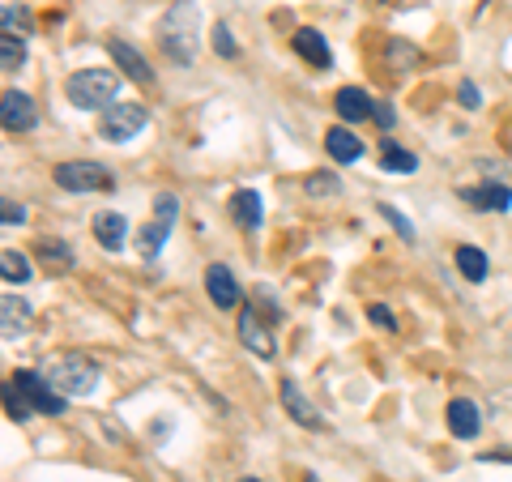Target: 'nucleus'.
<instances>
[{
  "label": "nucleus",
  "instance_id": "1",
  "mask_svg": "<svg viewBox=\"0 0 512 482\" xmlns=\"http://www.w3.org/2000/svg\"><path fill=\"white\" fill-rule=\"evenodd\" d=\"M197 30H201V9L192 0H175V5L163 13L158 22V47L171 64L180 69H192L197 64Z\"/></svg>",
  "mask_w": 512,
  "mask_h": 482
},
{
  "label": "nucleus",
  "instance_id": "2",
  "mask_svg": "<svg viewBox=\"0 0 512 482\" xmlns=\"http://www.w3.org/2000/svg\"><path fill=\"white\" fill-rule=\"evenodd\" d=\"M116 94H120V77L111 69H77L69 82H64V99L77 111H103L116 103Z\"/></svg>",
  "mask_w": 512,
  "mask_h": 482
},
{
  "label": "nucleus",
  "instance_id": "3",
  "mask_svg": "<svg viewBox=\"0 0 512 482\" xmlns=\"http://www.w3.org/2000/svg\"><path fill=\"white\" fill-rule=\"evenodd\" d=\"M43 376L56 384V389L64 397H90L94 389H99V363L86 359V355H77V350H69V355H56V359H47L43 367Z\"/></svg>",
  "mask_w": 512,
  "mask_h": 482
},
{
  "label": "nucleus",
  "instance_id": "4",
  "mask_svg": "<svg viewBox=\"0 0 512 482\" xmlns=\"http://www.w3.org/2000/svg\"><path fill=\"white\" fill-rule=\"evenodd\" d=\"M146 124H150L146 103H137V99H120V103L103 107V116H99V137H103V141H111V146H124V141H133Z\"/></svg>",
  "mask_w": 512,
  "mask_h": 482
},
{
  "label": "nucleus",
  "instance_id": "5",
  "mask_svg": "<svg viewBox=\"0 0 512 482\" xmlns=\"http://www.w3.org/2000/svg\"><path fill=\"white\" fill-rule=\"evenodd\" d=\"M175 218H180V201H175V192H158L150 222L137 231V252L146 256V261H154V256L167 248V235L175 227Z\"/></svg>",
  "mask_w": 512,
  "mask_h": 482
},
{
  "label": "nucleus",
  "instance_id": "6",
  "mask_svg": "<svg viewBox=\"0 0 512 482\" xmlns=\"http://www.w3.org/2000/svg\"><path fill=\"white\" fill-rule=\"evenodd\" d=\"M52 180L56 188L64 192H111V171L103 163H90V158H73V163H60L52 171Z\"/></svg>",
  "mask_w": 512,
  "mask_h": 482
},
{
  "label": "nucleus",
  "instance_id": "7",
  "mask_svg": "<svg viewBox=\"0 0 512 482\" xmlns=\"http://www.w3.org/2000/svg\"><path fill=\"white\" fill-rule=\"evenodd\" d=\"M13 384H18V389L26 393V401L30 406H35V414H47V419H56V414H64V397L60 389L52 380H47L43 372H30V367H18V372H13Z\"/></svg>",
  "mask_w": 512,
  "mask_h": 482
},
{
  "label": "nucleus",
  "instance_id": "8",
  "mask_svg": "<svg viewBox=\"0 0 512 482\" xmlns=\"http://www.w3.org/2000/svg\"><path fill=\"white\" fill-rule=\"evenodd\" d=\"M239 342H244V350H252L256 359H274V333H269V316L256 308V299L248 303V308H239Z\"/></svg>",
  "mask_w": 512,
  "mask_h": 482
},
{
  "label": "nucleus",
  "instance_id": "9",
  "mask_svg": "<svg viewBox=\"0 0 512 482\" xmlns=\"http://www.w3.org/2000/svg\"><path fill=\"white\" fill-rule=\"evenodd\" d=\"M0 124H5L9 137H22V133H35L39 128V107L26 90H5L0 99Z\"/></svg>",
  "mask_w": 512,
  "mask_h": 482
},
{
  "label": "nucleus",
  "instance_id": "10",
  "mask_svg": "<svg viewBox=\"0 0 512 482\" xmlns=\"http://www.w3.org/2000/svg\"><path fill=\"white\" fill-rule=\"evenodd\" d=\"M457 197H461V205H470V210H478V214H504V210H512V188L495 184V180L457 188Z\"/></svg>",
  "mask_w": 512,
  "mask_h": 482
},
{
  "label": "nucleus",
  "instance_id": "11",
  "mask_svg": "<svg viewBox=\"0 0 512 482\" xmlns=\"http://www.w3.org/2000/svg\"><path fill=\"white\" fill-rule=\"evenodd\" d=\"M107 52H111V60H116L120 77H128L133 86H154V69H150V60L141 56L133 43H124V39H107Z\"/></svg>",
  "mask_w": 512,
  "mask_h": 482
},
{
  "label": "nucleus",
  "instance_id": "12",
  "mask_svg": "<svg viewBox=\"0 0 512 482\" xmlns=\"http://www.w3.org/2000/svg\"><path fill=\"white\" fill-rule=\"evenodd\" d=\"M227 214L239 231H261V222H265V201H261V192L256 188H235L231 192V201H227Z\"/></svg>",
  "mask_w": 512,
  "mask_h": 482
},
{
  "label": "nucleus",
  "instance_id": "13",
  "mask_svg": "<svg viewBox=\"0 0 512 482\" xmlns=\"http://www.w3.org/2000/svg\"><path fill=\"white\" fill-rule=\"evenodd\" d=\"M205 295H210V303H214V308H222V312L239 308V299H244V291H239V282H235V273L222 265V261H214L210 269H205Z\"/></svg>",
  "mask_w": 512,
  "mask_h": 482
},
{
  "label": "nucleus",
  "instance_id": "14",
  "mask_svg": "<svg viewBox=\"0 0 512 482\" xmlns=\"http://www.w3.org/2000/svg\"><path fill=\"white\" fill-rule=\"evenodd\" d=\"M333 111H338L342 124H363V120L376 116V99L363 86H342L333 94Z\"/></svg>",
  "mask_w": 512,
  "mask_h": 482
},
{
  "label": "nucleus",
  "instance_id": "15",
  "mask_svg": "<svg viewBox=\"0 0 512 482\" xmlns=\"http://www.w3.org/2000/svg\"><path fill=\"white\" fill-rule=\"evenodd\" d=\"M291 52H295L303 64H312V69H329V64H333L329 43H325V35H320L316 26H299V30H295V35H291Z\"/></svg>",
  "mask_w": 512,
  "mask_h": 482
},
{
  "label": "nucleus",
  "instance_id": "16",
  "mask_svg": "<svg viewBox=\"0 0 512 482\" xmlns=\"http://www.w3.org/2000/svg\"><path fill=\"white\" fill-rule=\"evenodd\" d=\"M444 419H448V431H453L457 440H478V431H483V410H478L470 397H453V401H448Z\"/></svg>",
  "mask_w": 512,
  "mask_h": 482
},
{
  "label": "nucleus",
  "instance_id": "17",
  "mask_svg": "<svg viewBox=\"0 0 512 482\" xmlns=\"http://www.w3.org/2000/svg\"><path fill=\"white\" fill-rule=\"evenodd\" d=\"M278 393H282V406H286V414H291V423L308 427V431H325V419L316 414V406H312L308 397H303V389H299L291 376L282 380V389H278Z\"/></svg>",
  "mask_w": 512,
  "mask_h": 482
},
{
  "label": "nucleus",
  "instance_id": "18",
  "mask_svg": "<svg viewBox=\"0 0 512 482\" xmlns=\"http://www.w3.org/2000/svg\"><path fill=\"white\" fill-rule=\"evenodd\" d=\"M35 261L47 269V273H73L77 269V252L69 239H56V235H47L35 244Z\"/></svg>",
  "mask_w": 512,
  "mask_h": 482
},
{
  "label": "nucleus",
  "instance_id": "19",
  "mask_svg": "<svg viewBox=\"0 0 512 482\" xmlns=\"http://www.w3.org/2000/svg\"><path fill=\"white\" fill-rule=\"evenodd\" d=\"M90 231H94V239H99L103 252H120L124 239H128V222H124L120 210H99L90 222Z\"/></svg>",
  "mask_w": 512,
  "mask_h": 482
},
{
  "label": "nucleus",
  "instance_id": "20",
  "mask_svg": "<svg viewBox=\"0 0 512 482\" xmlns=\"http://www.w3.org/2000/svg\"><path fill=\"white\" fill-rule=\"evenodd\" d=\"M325 150H329L333 163L346 167V163H359V158H363V141L350 133L346 124H338V128H325Z\"/></svg>",
  "mask_w": 512,
  "mask_h": 482
},
{
  "label": "nucleus",
  "instance_id": "21",
  "mask_svg": "<svg viewBox=\"0 0 512 482\" xmlns=\"http://www.w3.org/2000/svg\"><path fill=\"white\" fill-rule=\"evenodd\" d=\"M0 329H5V342H18V337L30 329V303L5 295L0 299Z\"/></svg>",
  "mask_w": 512,
  "mask_h": 482
},
{
  "label": "nucleus",
  "instance_id": "22",
  "mask_svg": "<svg viewBox=\"0 0 512 482\" xmlns=\"http://www.w3.org/2000/svg\"><path fill=\"white\" fill-rule=\"evenodd\" d=\"M457 269H461V278H466V282H483L487 273H491L487 252L474 248V244H461V248H457Z\"/></svg>",
  "mask_w": 512,
  "mask_h": 482
},
{
  "label": "nucleus",
  "instance_id": "23",
  "mask_svg": "<svg viewBox=\"0 0 512 482\" xmlns=\"http://www.w3.org/2000/svg\"><path fill=\"white\" fill-rule=\"evenodd\" d=\"M380 171H389V175H414V171H419V158H414L410 150H402V146H393V141H384Z\"/></svg>",
  "mask_w": 512,
  "mask_h": 482
},
{
  "label": "nucleus",
  "instance_id": "24",
  "mask_svg": "<svg viewBox=\"0 0 512 482\" xmlns=\"http://www.w3.org/2000/svg\"><path fill=\"white\" fill-rule=\"evenodd\" d=\"M0 278H5L9 286H22V282H30V278H35V269H30V256H22V252L5 248V252H0Z\"/></svg>",
  "mask_w": 512,
  "mask_h": 482
},
{
  "label": "nucleus",
  "instance_id": "25",
  "mask_svg": "<svg viewBox=\"0 0 512 482\" xmlns=\"http://www.w3.org/2000/svg\"><path fill=\"white\" fill-rule=\"evenodd\" d=\"M0 22H5V35H35V13L26 5H5L0 9Z\"/></svg>",
  "mask_w": 512,
  "mask_h": 482
},
{
  "label": "nucleus",
  "instance_id": "26",
  "mask_svg": "<svg viewBox=\"0 0 512 482\" xmlns=\"http://www.w3.org/2000/svg\"><path fill=\"white\" fill-rule=\"evenodd\" d=\"M26 64V39L22 35H0V69L18 73Z\"/></svg>",
  "mask_w": 512,
  "mask_h": 482
},
{
  "label": "nucleus",
  "instance_id": "27",
  "mask_svg": "<svg viewBox=\"0 0 512 482\" xmlns=\"http://www.w3.org/2000/svg\"><path fill=\"white\" fill-rule=\"evenodd\" d=\"M303 192H308V197H342V180L333 171H308Z\"/></svg>",
  "mask_w": 512,
  "mask_h": 482
},
{
  "label": "nucleus",
  "instance_id": "28",
  "mask_svg": "<svg viewBox=\"0 0 512 482\" xmlns=\"http://www.w3.org/2000/svg\"><path fill=\"white\" fill-rule=\"evenodd\" d=\"M5 414H9L13 423H26L30 414H35V406H30V401H26V393L18 389V384H13V376L5 380Z\"/></svg>",
  "mask_w": 512,
  "mask_h": 482
},
{
  "label": "nucleus",
  "instance_id": "29",
  "mask_svg": "<svg viewBox=\"0 0 512 482\" xmlns=\"http://www.w3.org/2000/svg\"><path fill=\"white\" fill-rule=\"evenodd\" d=\"M376 210H380V218H384V222H389V227H393L397 235H402V239H406V244H414V222H410V218H406L402 210H397V205H389V201H380V205H376Z\"/></svg>",
  "mask_w": 512,
  "mask_h": 482
},
{
  "label": "nucleus",
  "instance_id": "30",
  "mask_svg": "<svg viewBox=\"0 0 512 482\" xmlns=\"http://www.w3.org/2000/svg\"><path fill=\"white\" fill-rule=\"evenodd\" d=\"M210 47H214L222 60H235V56H239V43H235V35H231L227 22H218V26L210 30Z\"/></svg>",
  "mask_w": 512,
  "mask_h": 482
},
{
  "label": "nucleus",
  "instance_id": "31",
  "mask_svg": "<svg viewBox=\"0 0 512 482\" xmlns=\"http://www.w3.org/2000/svg\"><path fill=\"white\" fill-rule=\"evenodd\" d=\"M0 222H5V227H22L26 210H22V205L13 201V197H5V201H0Z\"/></svg>",
  "mask_w": 512,
  "mask_h": 482
},
{
  "label": "nucleus",
  "instance_id": "32",
  "mask_svg": "<svg viewBox=\"0 0 512 482\" xmlns=\"http://www.w3.org/2000/svg\"><path fill=\"white\" fill-rule=\"evenodd\" d=\"M367 320H372L376 329H397V316L384 308V303H367Z\"/></svg>",
  "mask_w": 512,
  "mask_h": 482
},
{
  "label": "nucleus",
  "instance_id": "33",
  "mask_svg": "<svg viewBox=\"0 0 512 482\" xmlns=\"http://www.w3.org/2000/svg\"><path fill=\"white\" fill-rule=\"evenodd\" d=\"M457 99H461V107H466V111H478V107H483V94H478V86H474V82H461Z\"/></svg>",
  "mask_w": 512,
  "mask_h": 482
},
{
  "label": "nucleus",
  "instance_id": "34",
  "mask_svg": "<svg viewBox=\"0 0 512 482\" xmlns=\"http://www.w3.org/2000/svg\"><path fill=\"white\" fill-rule=\"evenodd\" d=\"M384 133H393V124H397V111H393V103H384V99H376V116H372Z\"/></svg>",
  "mask_w": 512,
  "mask_h": 482
},
{
  "label": "nucleus",
  "instance_id": "35",
  "mask_svg": "<svg viewBox=\"0 0 512 482\" xmlns=\"http://www.w3.org/2000/svg\"><path fill=\"white\" fill-rule=\"evenodd\" d=\"M235 482H261V478H256V474H244V478H235Z\"/></svg>",
  "mask_w": 512,
  "mask_h": 482
},
{
  "label": "nucleus",
  "instance_id": "36",
  "mask_svg": "<svg viewBox=\"0 0 512 482\" xmlns=\"http://www.w3.org/2000/svg\"><path fill=\"white\" fill-rule=\"evenodd\" d=\"M303 482H320V478L316 474H303Z\"/></svg>",
  "mask_w": 512,
  "mask_h": 482
}]
</instances>
